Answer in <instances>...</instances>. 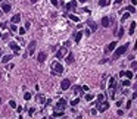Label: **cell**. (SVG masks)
Wrapping results in <instances>:
<instances>
[{"label":"cell","instance_id":"obj_18","mask_svg":"<svg viewBox=\"0 0 137 119\" xmlns=\"http://www.w3.org/2000/svg\"><path fill=\"white\" fill-rule=\"evenodd\" d=\"M74 62V56L69 53V55H66V63H72Z\"/></svg>","mask_w":137,"mask_h":119},{"label":"cell","instance_id":"obj_26","mask_svg":"<svg viewBox=\"0 0 137 119\" xmlns=\"http://www.w3.org/2000/svg\"><path fill=\"white\" fill-rule=\"evenodd\" d=\"M11 31H12V32H16V31H18V28H16V25H15V24H12V25H11Z\"/></svg>","mask_w":137,"mask_h":119},{"label":"cell","instance_id":"obj_12","mask_svg":"<svg viewBox=\"0 0 137 119\" xmlns=\"http://www.w3.org/2000/svg\"><path fill=\"white\" fill-rule=\"evenodd\" d=\"M102 25H103L105 28H106V27H109V25H111V19L108 18V16H105V18L102 19Z\"/></svg>","mask_w":137,"mask_h":119},{"label":"cell","instance_id":"obj_8","mask_svg":"<svg viewBox=\"0 0 137 119\" xmlns=\"http://www.w3.org/2000/svg\"><path fill=\"white\" fill-rule=\"evenodd\" d=\"M46 57H47V55H46L44 52H40V53L37 55V60H38L40 63H43V62L46 60Z\"/></svg>","mask_w":137,"mask_h":119},{"label":"cell","instance_id":"obj_25","mask_svg":"<svg viewBox=\"0 0 137 119\" xmlns=\"http://www.w3.org/2000/svg\"><path fill=\"white\" fill-rule=\"evenodd\" d=\"M69 19H72V21H75V22L80 21V18H78V16H75V15H69Z\"/></svg>","mask_w":137,"mask_h":119},{"label":"cell","instance_id":"obj_43","mask_svg":"<svg viewBox=\"0 0 137 119\" xmlns=\"http://www.w3.org/2000/svg\"><path fill=\"white\" fill-rule=\"evenodd\" d=\"M136 2H137V0H131V3H133V5H136Z\"/></svg>","mask_w":137,"mask_h":119},{"label":"cell","instance_id":"obj_46","mask_svg":"<svg viewBox=\"0 0 137 119\" xmlns=\"http://www.w3.org/2000/svg\"><path fill=\"white\" fill-rule=\"evenodd\" d=\"M136 78H137V75H136Z\"/></svg>","mask_w":137,"mask_h":119},{"label":"cell","instance_id":"obj_2","mask_svg":"<svg viewBox=\"0 0 137 119\" xmlns=\"http://www.w3.org/2000/svg\"><path fill=\"white\" fill-rule=\"evenodd\" d=\"M127 49H128V44H124V46H121V47H118V49L115 50V53H114V59H118L121 55H124V53L127 52Z\"/></svg>","mask_w":137,"mask_h":119},{"label":"cell","instance_id":"obj_35","mask_svg":"<svg viewBox=\"0 0 137 119\" xmlns=\"http://www.w3.org/2000/svg\"><path fill=\"white\" fill-rule=\"evenodd\" d=\"M122 85H124V87H128V85H130V81H128V79L122 81Z\"/></svg>","mask_w":137,"mask_h":119},{"label":"cell","instance_id":"obj_1","mask_svg":"<svg viewBox=\"0 0 137 119\" xmlns=\"http://www.w3.org/2000/svg\"><path fill=\"white\" fill-rule=\"evenodd\" d=\"M52 72H53V74H62V72H63V66L59 63L58 60H55V62L52 63Z\"/></svg>","mask_w":137,"mask_h":119},{"label":"cell","instance_id":"obj_48","mask_svg":"<svg viewBox=\"0 0 137 119\" xmlns=\"http://www.w3.org/2000/svg\"><path fill=\"white\" fill-rule=\"evenodd\" d=\"M136 12H137V10H136Z\"/></svg>","mask_w":137,"mask_h":119},{"label":"cell","instance_id":"obj_19","mask_svg":"<svg viewBox=\"0 0 137 119\" xmlns=\"http://www.w3.org/2000/svg\"><path fill=\"white\" fill-rule=\"evenodd\" d=\"M81 37H83V32H81V31L77 32V34H75V43H78V41L81 40Z\"/></svg>","mask_w":137,"mask_h":119},{"label":"cell","instance_id":"obj_47","mask_svg":"<svg viewBox=\"0 0 137 119\" xmlns=\"http://www.w3.org/2000/svg\"><path fill=\"white\" fill-rule=\"evenodd\" d=\"M78 119H80V118H78Z\"/></svg>","mask_w":137,"mask_h":119},{"label":"cell","instance_id":"obj_4","mask_svg":"<svg viewBox=\"0 0 137 119\" xmlns=\"http://www.w3.org/2000/svg\"><path fill=\"white\" fill-rule=\"evenodd\" d=\"M108 109H109V103H108V101H100L99 106H97L99 112H105V110H108Z\"/></svg>","mask_w":137,"mask_h":119},{"label":"cell","instance_id":"obj_16","mask_svg":"<svg viewBox=\"0 0 137 119\" xmlns=\"http://www.w3.org/2000/svg\"><path fill=\"white\" fill-rule=\"evenodd\" d=\"M2 9H3V12H11V5H7V3H3L2 5Z\"/></svg>","mask_w":137,"mask_h":119},{"label":"cell","instance_id":"obj_13","mask_svg":"<svg viewBox=\"0 0 137 119\" xmlns=\"http://www.w3.org/2000/svg\"><path fill=\"white\" fill-rule=\"evenodd\" d=\"M9 47H11V49L13 50L15 53H18V52H19V46L16 44V43H11V44H9Z\"/></svg>","mask_w":137,"mask_h":119},{"label":"cell","instance_id":"obj_23","mask_svg":"<svg viewBox=\"0 0 137 119\" xmlns=\"http://www.w3.org/2000/svg\"><path fill=\"white\" fill-rule=\"evenodd\" d=\"M128 16H130V13H128V12H125V13L122 15V18H121V21H122V22H124V21H127V19H128Z\"/></svg>","mask_w":137,"mask_h":119},{"label":"cell","instance_id":"obj_33","mask_svg":"<svg viewBox=\"0 0 137 119\" xmlns=\"http://www.w3.org/2000/svg\"><path fill=\"white\" fill-rule=\"evenodd\" d=\"M78 101H80L78 99H75V100H72V101H71V104H72V106H77V104H78Z\"/></svg>","mask_w":137,"mask_h":119},{"label":"cell","instance_id":"obj_7","mask_svg":"<svg viewBox=\"0 0 137 119\" xmlns=\"http://www.w3.org/2000/svg\"><path fill=\"white\" fill-rule=\"evenodd\" d=\"M115 47H116V41H112V43H109V44L106 46L105 52H106V53H109V52H112V50H115Z\"/></svg>","mask_w":137,"mask_h":119},{"label":"cell","instance_id":"obj_44","mask_svg":"<svg viewBox=\"0 0 137 119\" xmlns=\"http://www.w3.org/2000/svg\"><path fill=\"white\" fill-rule=\"evenodd\" d=\"M0 106H2V97H0Z\"/></svg>","mask_w":137,"mask_h":119},{"label":"cell","instance_id":"obj_6","mask_svg":"<svg viewBox=\"0 0 137 119\" xmlns=\"http://www.w3.org/2000/svg\"><path fill=\"white\" fill-rule=\"evenodd\" d=\"M36 41H31V43H30V46H28V55H34V52H36Z\"/></svg>","mask_w":137,"mask_h":119},{"label":"cell","instance_id":"obj_11","mask_svg":"<svg viewBox=\"0 0 137 119\" xmlns=\"http://www.w3.org/2000/svg\"><path fill=\"white\" fill-rule=\"evenodd\" d=\"M11 21H12V24H15V25H16V24H18V22L21 21V15H19V13H16V15H13Z\"/></svg>","mask_w":137,"mask_h":119},{"label":"cell","instance_id":"obj_34","mask_svg":"<svg viewBox=\"0 0 137 119\" xmlns=\"http://www.w3.org/2000/svg\"><path fill=\"white\" fill-rule=\"evenodd\" d=\"M85 100H87V101H91V100H93V96H91V94H87V96H85Z\"/></svg>","mask_w":137,"mask_h":119},{"label":"cell","instance_id":"obj_32","mask_svg":"<svg viewBox=\"0 0 137 119\" xmlns=\"http://www.w3.org/2000/svg\"><path fill=\"white\" fill-rule=\"evenodd\" d=\"M80 91H81V87H78V85L74 87V93H80Z\"/></svg>","mask_w":137,"mask_h":119},{"label":"cell","instance_id":"obj_45","mask_svg":"<svg viewBox=\"0 0 137 119\" xmlns=\"http://www.w3.org/2000/svg\"><path fill=\"white\" fill-rule=\"evenodd\" d=\"M0 57H2V52H0Z\"/></svg>","mask_w":137,"mask_h":119},{"label":"cell","instance_id":"obj_31","mask_svg":"<svg viewBox=\"0 0 137 119\" xmlns=\"http://www.w3.org/2000/svg\"><path fill=\"white\" fill-rule=\"evenodd\" d=\"M122 34H124V30H122V28H119V31L116 32V35H118V37H122Z\"/></svg>","mask_w":137,"mask_h":119},{"label":"cell","instance_id":"obj_14","mask_svg":"<svg viewBox=\"0 0 137 119\" xmlns=\"http://www.w3.org/2000/svg\"><path fill=\"white\" fill-rule=\"evenodd\" d=\"M75 5H77V3H75V0H72V2H69V3L66 5V9H68V10H72V9H75Z\"/></svg>","mask_w":137,"mask_h":119},{"label":"cell","instance_id":"obj_37","mask_svg":"<svg viewBox=\"0 0 137 119\" xmlns=\"http://www.w3.org/2000/svg\"><path fill=\"white\" fill-rule=\"evenodd\" d=\"M81 90H83V91H89V87H87V85H83Z\"/></svg>","mask_w":137,"mask_h":119},{"label":"cell","instance_id":"obj_21","mask_svg":"<svg viewBox=\"0 0 137 119\" xmlns=\"http://www.w3.org/2000/svg\"><path fill=\"white\" fill-rule=\"evenodd\" d=\"M114 85H115V78H111L109 79V88H114Z\"/></svg>","mask_w":137,"mask_h":119},{"label":"cell","instance_id":"obj_28","mask_svg":"<svg viewBox=\"0 0 137 119\" xmlns=\"http://www.w3.org/2000/svg\"><path fill=\"white\" fill-rule=\"evenodd\" d=\"M36 100H38L40 103H44V97H43V96H37V99H36Z\"/></svg>","mask_w":137,"mask_h":119},{"label":"cell","instance_id":"obj_41","mask_svg":"<svg viewBox=\"0 0 137 119\" xmlns=\"http://www.w3.org/2000/svg\"><path fill=\"white\" fill-rule=\"evenodd\" d=\"M122 2V0H115V3H121Z\"/></svg>","mask_w":137,"mask_h":119},{"label":"cell","instance_id":"obj_39","mask_svg":"<svg viewBox=\"0 0 137 119\" xmlns=\"http://www.w3.org/2000/svg\"><path fill=\"white\" fill-rule=\"evenodd\" d=\"M52 3H53L55 6H58V0H52Z\"/></svg>","mask_w":137,"mask_h":119},{"label":"cell","instance_id":"obj_36","mask_svg":"<svg viewBox=\"0 0 137 119\" xmlns=\"http://www.w3.org/2000/svg\"><path fill=\"white\" fill-rule=\"evenodd\" d=\"M6 27H7V24H6V22H2V25H0V28L3 30V28H6Z\"/></svg>","mask_w":137,"mask_h":119},{"label":"cell","instance_id":"obj_9","mask_svg":"<svg viewBox=\"0 0 137 119\" xmlns=\"http://www.w3.org/2000/svg\"><path fill=\"white\" fill-rule=\"evenodd\" d=\"M87 24H89V27H90V31H91V32H96V30H97V24L93 22V21H89Z\"/></svg>","mask_w":137,"mask_h":119},{"label":"cell","instance_id":"obj_27","mask_svg":"<svg viewBox=\"0 0 137 119\" xmlns=\"http://www.w3.org/2000/svg\"><path fill=\"white\" fill-rule=\"evenodd\" d=\"M24 99H25V100H30V99H31V93H25V94H24Z\"/></svg>","mask_w":137,"mask_h":119},{"label":"cell","instance_id":"obj_22","mask_svg":"<svg viewBox=\"0 0 137 119\" xmlns=\"http://www.w3.org/2000/svg\"><path fill=\"white\" fill-rule=\"evenodd\" d=\"M124 76H127V78H133V72L127 71V72H124Z\"/></svg>","mask_w":137,"mask_h":119},{"label":"cell","instance_id":"obj_29","mask_svg":"<svg viewBox=\"0 0 137 119\" xmlns=\"http://www.w3.org/2000/svg\"><path fill=\"white\" fill-rule=\"evenodd\" d=\"M103 99H105L103 94H99V96H97V101H99V103H100V101H103Z\"/></svg>","mask_w":137,"mask_h":119},{"label":"cell","instance_id":"obj_10","mask_svg":"<svg viewBox=\"0 0 137 119\" xmlns=\"http://www.w3.org/2000/svg\"><path fill=\"white\" fill-rule=\"evenodd\" d=\"M65 104H66V101L63 100V99H61V100H59L58 101V104H56V109L59 110V109H61V110H63V107H65Z\"/></svg>","mask_w":137,"mask_h":119},{"label":"cell","instance_id":"obj_42","mask_svg":"<svg viewBox=\"0 0 137 119\" xmlns=\"http://www.w3.org/2000/svg\"><path fill=\"white\" fill-rule=\"evenodd\" d=\"M30 2H31V3H37V0H30Z\"/></svg>","mask_w":137,"mask_h":119},{"label":"cell","instance_id":"obj_40","mask_svg":"<svg viewBox=\"0 0 137 119\" xmlns=\"http://www.w3.org/2000/svg\"><path fill=\"white\" fill-rule=\"evenodd\" d=\"M137 97V91H134V94H133V99H136Z\"/></svg>","mask_w":137,"mask_h":119},{"label":"cell","instance_id":"obj_15","mask_svg":"<svg viewBox=\"0 0 137 119\" xmlns=\"http://www.w3.org/2000/svg\"><path fill=\"white\" fill-rule=\"evenodd\" d=\"M12 57H13L12 55H7V56H5V57L2 59V63H7V62H11V60H12Z\"/></svg>","mask_w":137,"mask_h":119},{"label":"cell","instance_id":"obj_38","mask_svg":"<svg viewBox=\"0 0 137 119\" xmlns=\"http://www.w3.org/2000/svg\"><path fill=\"white\" fill-rule=\"evenodd\" d=\"M131 68H133V69H136V68H137V63H136V62H133V63H131Z\"/></svg>","mask_w":137,"mask_h":119},{"label":"cell","instance_id":"obj_5","mask_svg":"<svg viewBox=\"0 0 137 119\" xmlns=\"http://www.w3.org/2000/svg\"><path fill=\"white\" fill-rule=\"evenodd\" d=\"M69 87H71V81H69V79H63V81L61 82V88H62L63 91H66Z\"/></svg>","mask_w":137,"mask_h":119},{"label":"cell","instance_id":"obj_20","mask_svg":"<svg viewBox=\"0 0 137 119\" xmlns=\"http://www.w3.org/2000/svg\"><path fill=\"white\" fill-rule=\"evenodd\" d=\"M134 30H136V22H131V25H130V30H128V32H130V34H134Z\"/></svg>","mask_w":137,"mask_h":119},{"label":"cell","instance_id":"obj_30","mask_svg":"<svg viewBox=\"0 0 137 119\" xmlns=\"http://www.w3.org/2000/svg\"><path fill=\"white\" fill-rule=\"evenodd\" d=\"M9 104H11V107H13V109H15V107H16V101H15V100H11V101H9Z\"/></svg>","mask_w":137,"mask_h":119},{"label":"cell","instance_id":"obj_17","mask_svg":"<svg viewBox=\"0 0 137 119\" xmlns=\"http://www.w3.org/2000/svg\"><path fill=\"white\" fill-rule=\"evenodd\" d=\"M111 2H109V0H99V5L102 6V7H105V6H108Z\"/></svg>","mask_w":137,"mask_h":119},{"label":"cell","instance_id":"obj_3","mask_svg":"<svg viewBox=\"0 0 137 119\" xmlns=\"http://www.w3.org/2000/svg\"><path fill=\"white\" fill-rule=\"evenodd\" d=\"M66 55H68V50H66V47L63 46V47H61V49L58 50V53H56V59H63Z\"/></svg>","mask_w":137,"mask_h":119},{"label":"cell","instance_id":"obj_24","mask_svg":"<svg viewBox=\"0 0 137 119\" xmlns=\"http://www.w3.org/2000/svg\"><path fill=\"white\" fill-rule=\"evenodd\" d=\"M127 12H128V13H133V12H136L134 6H128V7H127Z\"/></svg>","mask_w":137,"mask_h":119}]
</instances>
